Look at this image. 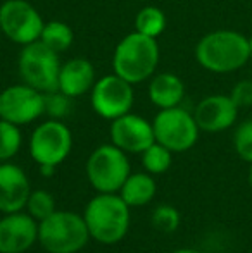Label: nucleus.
<instances>
[{
    "label": "nucleus",
    "mask_w": 252,
    "mask_h": 253,
    "mask_svg": "<svg viewBox=\"0 0 252 253\" xmlns=\"http://www.w3.org/2000/svg\"><path fill=\"white\" fill-rule=\"evenodd\" d=\"M90 233L83 215L55 210L38 222V241L49 253H78L87 245Z\"/></svg>",
    "instance_id": "obj_4"
},
{
    "label": "nucleus",
    "mask_w": 252,
    "mask_h": 253,
    "mask_svg": "<svg viewBox=\"0 0 252 253\" xmlns=\"http://www.w3.org/2000/svg\"><path fill=\"white\" fill-rule=\"evenodd\" d=\"M249 48H251V57H252V37L249 38Z\"/></svg>",
    "instance_id": "obj_31"
},
{
    "label": "nucleus",
    "mask_w": 252,
    "mask_h": 253,
    "mask_svg": "<svg viewBox=\"0 0 252 253\" xmlns=\"http://www.w3.org/2000/svg\"><path fill=\"white\" fill-rule=\"evenodd\" d=\"M152 226L161 233H173L180 226V212L169 205L157 207L152 212Z\"/></svg>",
    "instance_id": "obj_24"
},
{
    "label": "nucleus",
    "mask_w": 252,
    "mask_h": 253,
    "mask_svg": "<svg viewBox=\"0 0 252 253\" xmlns=\"http://www.w3.org/2000/svg\"><path fill=\"white\" fill-rule=\"evenodd\" d=\"M26 210L37 222H42L49 215L55 212V200L49 191L45 190H31L30 198L26 202Z\"/></svg>",
    "instance_id": "obj_23"
},
{
    "label": "nucleus",
    "mask_w": 252,
    "mask_h": 253,
    "mask_svg": "<svg viewBox=\"0 0 252 253\" xmlns=\"http://www.w3.org/2000/svg\"><path fill=\"white\" fill-rule=\"evenodd\" d=\"M185 95V84L176 74L162 73L157 74L149 84V97L151 102L159 109H171L178 107Z\"/></svg>",
    "instance_id": "obj_17"
},
{
    "label": "nucleus",
    "mask_w": 252,
    "mask_h": 253,
    "mask_svg": "<svg viewBox=\"0 0 252 253\" xmlns=\"http://www.w3.org/2000/svg\"><path fill=\"white\" fill-rule=\"evenodd\" d=\"M92 107L104 119H118L133 107V88L131 83L118 74L104 76L92 86Z\"/></svg>",
    "instance_id": "obj_10"
},
{
    "label": "nucleus",
    "mask_w": 252,
    "mask_h": 253,
    "mask_svg": "<svg viewBox=\"0 0 252 253\" xmlns=\"http://www.w3.org/2000/svg\"><path fill=\"white\" fill-rule=\"evenodd\" d=\"M195 57L204 69L212 73H232L249 60V40L237 31H212L197 43Z\"/></svg>",
    "instance_id": "obj_2"
},
{
    "label": "nucleus",
    "mask_w": 252,
    "mask_h": 253,
    "mask_svg": "<svg viewBox=\"0 0 252 253\" xmlns=\"http://www.w3.org/2000/svg\"><path fill=\"white\" fill-rule=\"evenodd\" d=\"M130 174L126 152L116 145H101L87 160V177L99 193H118Z\"/></svg>",
    "instance_id": "obj_5"
},
{
    "label": "nucleus",
    "mask_w": 252,
    "mask_h": 253,
    "mask_svg": "<svg viewBox=\"0 0 252 253\" xmlns=\"http://www.w3.org/2000/svg\"><path fill=\"white\" fill-rule=\"evenodd\" d=\"M73 30L62 21H50L44 26L40 35V42L45 43L54 52H64L73 43Z\"/></svg>",
    "instance_id": "obj_19"
},
{
    "label": "nucleus",
    "mask_w": 252,
    "mask_h": 253,
    "mask_svg": "<svg viewBox=\"0 0 252 253\" xmlns=\"http://www.w3.org/2000/svg\"><path fill=\"white\" fill-rule=\"evenodd\" d=\"M135 28H137L138 33L145 35V37L157 38L166 28L164 12L161 9H157V7H144L137 14Z\"/></svg>",
    "instance_id": "obj_20"
},
{
    "label": "nucleus",
    "mask_w": 252,
    "mask_h": 253,
    "mask_svg": "<svg viewBox=\"0 0 252 253\" xmlns=\"http://www.w3.org/2000/svg\"><path fill=\"white\" fill-rule=\"evenodd\" d=\"M112 145L126 153H142L155 141L154 127L137 114H125L111 124Z\"/></svg>",
    "instance_id": "obj_12"
},
{
    "label": "nucleus",
    "mask_w": 252,
    "mask_h": 253,
    "mask_svg": "<svg viewBox=\"0 0 252 253\" xmlns=\"http://www.w3.org/2000/svg\"><path fill=\"white\" fill-rule=\"evenodd\" d=\"M233 145H235V150L240 155V159L252 164V119L246 121L237 127Z\"/></svg>",
    "instance_id": "obj_26"
},
{
    "label": "nucleus",
    "mask_w": 252,
    "mask_h": 253,
    "mask_svg": "<svg viewBox=\"0 0 252 253\" xmlns=\"http://www.w3.org/2000/svg\"><path fill=\"white\" fill-rule=\"evenodd\" d=\"M155 141L164 145L171 152H187L195 145L199 138V126L194 116L180 107L161 109L154 123Z\"/></svg>",
    "instance_id": "obj_7"
},
{
    "label": "nucleus",
    "mask_w": 252,
    "mask_h": 253,
    "mask_svg": "<svg viewBox=\"0 0 252 253\" xmlns=\"http://www.w3.org/2000/svg\"><path fill=\"white\" fill-rule=\"evenodd\" d=\"M61 64L57 52L49 48L40 40L24 45L19 55V73L24 83L37 88L42 93L59 90Z\"/></svg>",
    "instance_id": "obj_6"
},
{
    "label": "nucleus",
    "mask_w": 252,
    "mask_h": 253,
    "mask_svg": "<svg viewBox=\"0 0 252 253\" xmlns=\"http://www.w3.org/2000/svg\"><path fill=\"white\" fill-rule=\"evenodd\" d=\"M45 114L44 93L30 84L9 86L0 93V119L16 126L30 124Z\"/></svg>",
    "instance_id": "obj_11"
},
{
    "label": "nucleus",
    "mask_w": 252,
    "mask_h": 253,
    "mask_svg": "<svg viewBox=\"0 0 252 253\" xmlns=\"http://www.w3.org/2000/svg\"><path fill=\"white\" fill-rule=\"evenodd\" d=\"M232 100L239 107H249L252 105V81H240L232 90Z\"/></svg>",
    "instance_id": "obj_27"
},
{
    "label": "nucleus",
    "mask_w": 252,
    "mask_h": 253,
    "mask_svg": "<svg viewBox=\"0 0 252 253\" xmlns=\"http://www.w3.org/2000/svg\"><path fill=\"white\" fill-rule=\"evenodd\" d=\"M90 238L101 245L119 243L130 227V207L116 193H99L83 213Z\"/></svg>",
    "instance_id": "obj_1"
},
{
    "label": "nucleus",
    "mask_w": 252,
    "mask_h": 253,
    "mask_svg": "<svg viewBox=\"0 0 252 253\" xmlns=\"http://www.w3.org/2000/svg\"><path fill=\"white\" fill-rule=\"evenodd\" d=\"M44 19L26 0H5L0 7V30L9 40L21 45L40 40Z\"/></svg>",
    "instance_id": "obj_9"
},
{
    "label": "nucleus",
    "mask_w": 252,
    "mask_h": 253,
    "mask_svg": "<svg viewBox=\"0 0 252 253\" xmlns=\"http://www.w3.org/2000/svg\"><path fill=\"white\" fill-rule=\"evenodd\" d=\"M71 147H73L71 131L59 119L42 123L30 138L31 159L38 166L57 167L67 159Z\"/></svg>",
    "instance_id": "obj_8"
},
{
    "label": "nucleus",
    "mask_w": 252,
    "mask_h": 253,
    "mask_svg": "<svg viewBox=\"0 0 252 253\" xmlns=\"http://www.w3.org/2000/svg\"><path fill=\"white\" fill-rule=\"evenodd\" d=\"M239 107L226 95H212L204 98L195 107L194 119L199 129L207 133H218V131L228 129L237 119Z\"/></svg>",
    "instance_id": "obj_15"
},
{
    "label": "nucleus",
    "mask_w": 252,
    "mask_h": 253,
    "mask_svg": "<svg viewBox=\"0 0 252 253\" xmlns=\"http://www.w3.org/2000/svg\"><path fill=\"white\" fill-rule=\"evenodd\" d=\"M128 207H144L155 197V181L149 172L130 174L119 190Z\"/></svg>",
    "instance_id": "obj_18"
},
{
    "label": "nucleus",
    "mask_w": 252,
    "mask_h": 253,
    "mask_svg": "<svg viewBox=\"0 0 252 253\" xmlns=\"http://www.w3.org/2000/svg\"><path fill=\"white\" fill-rule=\"evenodd\" d=\"M31 186L21 167L14 164H0V212L12 213L26 209Z\"/></svg>",
    "instance_id": "obj_14"
},
{
    "label": "nucleus",
    "mask_w": 252,
    "mask_h": 253,
    "mask_svg": "<svg viewBox=\"0 0 252 253\" xmlns=\"http://www.w3.org/2000/svg\"><path fill=\"white\" fill-rule=\"evenodd\" d=\"M159 62V47L155 38L130 33L118 43L112 57V67L118 76L137 84L151 78Z\"/></svg>",
    "instance_id": "obj_3"
},
{
    "label": "nucleus",
    "mask_w": 252,
    "mask_h": 253,
    "mask_svg": "<svg viewBox=\"0 0 252 253\" xmlns=\"http://www.w3.org/2000/svg\"><path fill=\"white\" fill-rule=\"evenodd\" d=\"M44 100H45V114H49L52 119H62V117H66L69 114L71 97H67L61 90L44 93Z\"/></svg>",
    "instance_id": "obj_25"
},
{
    "label": "nucleus",
    "mask_w": 252,
    "mask_h": 253,
    "mask_svg": "<svg viewBox=\"0 0 252 253\" xmlns=\"http://www.w3.org/2000/svg\"><path fill=\"white\" fill-rule=\"evenodd\" d=\"M95 84V71L90 60L71 59L59 71V90L74 98L87 93Z\"/></svg>",
    "instance_id": "obj_16"
},
{
    "label": "nucleus",
    "mask_w": 252,
    "mask_h": 253,
    "mask_svg": "<svg viewBox=\"0 0 252 253\" xmlns=\"http://www.w3.org/2000/svg\"><path fill=\"white\" fill-rule=\"evenodd\" d=\"M38 241V222L24 212L0 219V253H24Z\"/></svg>",
    "instance_id": "obj_13"
},
{
    "label": "nucleus",
    "mask_w": 252,
    "mask_h": 253,
    "mask_svg": "<svg viewBox=\"0 0 252 253\" xmlns=\"http://www.w3.org/2000/svg\"><path fill=\"white\" fill-rule=\"evenodd\" d=\"M21 148L19 126L0 119V162L10 160Z\"/></svg>",
    "instance_id": "obj_22"
},
{
    "label": "nucleus",
    "mask_w": 252,
    "mask_h": 253,
    "mask_svg": "<svg viewBox=\"0 0 252 253\" xmlns=\"http://www.w3.org/2000/svg\"><path fill=\"white\" fill-rule=\"evenodd\" d=\"M171 153L173 152L168 150L164 145L154 141L151 147L142 152V166H144L145 172L149 174L166 172L171 167V160H173Z\"/></svg>",
    "instance_id": "obj_21"
},
{
    "label": "nucleus",
    "mask_w": 252,
    "mask_h": 253,
    "mask_svg": "<svg viewBox=\"0 0 252 253\" xmlns=\"http://www.w3.org/2000/svg\"><path fill=\"white\" fill-rule=\"evenodd\" d=\"M173 253H201V252H195V250H176Z\"/></svg>",
    "instance_id": "obj_29"
},
{
    "label": "nucleus",
    "mask_w": 252,
    "mask_h": 253,
    "mask_svg": "<svg viewBox=\"0 0 252 253\" xmlns=\"http://www.w3.org/2000/svg\"><path fill=\"white\" fill-rule=\"evenodd\" d=\"M249 186L252 190V166H251V170H249Z\"/></svg>",
    "instance_id": "obj_30"
},
{
    "label": "nucleus",
    "mask_w": 252,
    "mask_h": 253,
    "mask_svg": "<svg viewBox=\"0 0 252 253\" xmlns=\"http://www.w3.org/2000/svg\"><path fill=\"white\" fill-rule=\"evenodd\" d=\"M40 170L44 172V176H52L55 172V167L54 166H40Z\"/></svg>",
    "instance_id": "obj_28"
}]
</instances>
